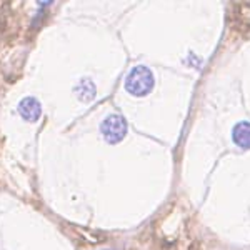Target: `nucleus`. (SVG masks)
<instances>
[{
    "label": "nucleus",
    "instance_id": "f03ea898",
    "mask_svg": "<svg viewBox=\"0 0 250 250\" xmlns=\"http://www.w3.org/2000/svg\"><path fill=\"white\" fill-rule=\"evenodd\" d=\"M100 132H102L104 139L107 140L108 144H119L122 142L127 135V122L122 115L112 114L108 115L105 120L100 125Z\"/></svg>",
    "mask_w": 250,
    "mask_h": 250
},
{
    "label": "nucleus",
    "instance_id": "f257e3e1",
    "mask_svg": "<svg viewBox=\"0 0 250 250\" xmlns=\"http://www.w3.org/2000/svg\"><path fill=\"white\" fill-rule=\"evenodd\" d=\"M155 85L154 74L148 67L137 65L130 70V74L125 79V90L130 95L135 97H145L152 92Z\"/></svg>",
    "mask_w": 250,
    "mask_h": 250
},
{
    "label": "nucleus",
    "instance_id": "20e7f679",
    "mask_svg": "<svg viewBox=\"0 0 250 250\" xmlns=\"http://www.w3.org/2000/svg\"><path fill=\"white\" fill-rule=\"evenodd\" d=\"M232 140L240 148H250V122H239L232 130Z\"/></svg>",
    "mask_w": 250,
    "mask_h": 250
},
{
    "label": "nucleus",
    "instance_id": "423d86ee",
    "mask_svg": "<svg viewBox=\"0 0 250 250\" xmlns=\"http://www.w3.org/2000/svg\"><path fill=\"white\" fill-rule=\"evenodd\" d=\"M240 7H242V10H240L242 17H244V20L250 22V2L249 3H242Z\"/></svg>",
    "mask_w": 250,
    "mask_h": 250
},
{
    "label": "nucleus",
    "instance_id": "7ed1b4c3",
    "mask_svg": "<svg viewBox=\"0 0 250 250\" xmlns=\"http://www.w3.org/2000/svg\"><path fill=\"white\" fill-rule=\"evenodd\" d=\"M19 112L29 122H37L40 115H42V105L35 97H25V99L20 100Z\"/></svg>",
    "mask_w": 250,
    "mask_h": 250
},
{
    "label": "nucleus",
    "instance_id": "39448f33",
    "mask_svg": "<svg viewBox=\"0 0 250 250\" xmlns=\"http://www.w3.org/2000/svg\"><path fill=\"white\" fill-rule=\"evenodd\" d=\"M75 92H77L80 100H85L87 102V100H92L95 97V85L88 79H85L79 83V87L75 88Z\"/></svg>",
    "mask_w": 250,
    "mask_h": 250
}]
</instances>
